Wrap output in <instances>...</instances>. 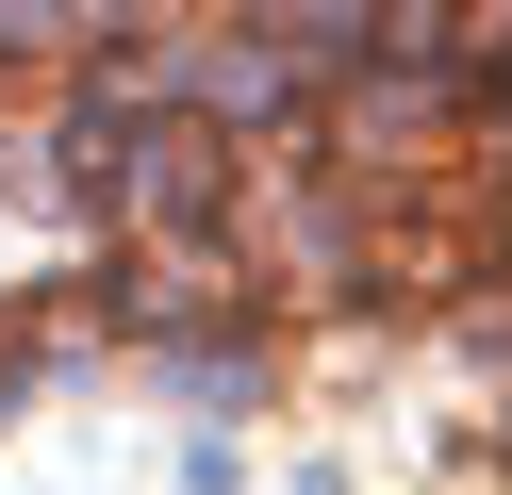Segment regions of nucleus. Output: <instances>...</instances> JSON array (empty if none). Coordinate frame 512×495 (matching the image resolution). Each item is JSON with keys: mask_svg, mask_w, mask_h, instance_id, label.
Masks as SVG:
<instances>
[{"mask_svg": "<svg viewBox=\"0 0 512 495\" xmlns=\"http://www.w3.org/2000/svg\"><path fill=\"white\" fill-rule=\"evenodd\" d=\"M166 380H182V413H215V429H232L248 396H265V347H248L232 314H199V330H166Z\"/></svg>", "mask_w": 512, "mask_h": 495, "instance_id": "f257e3e1", "label": "nucleus"}]
</instances>
